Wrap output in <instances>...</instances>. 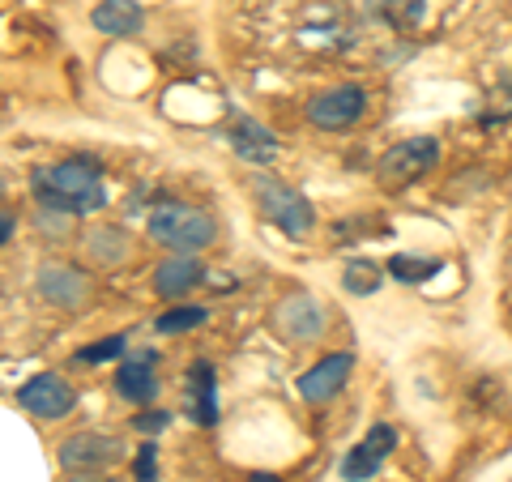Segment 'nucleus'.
<instances>
[{
  "label": "nucleus",
  "mask_w": 512,
  "mask_h": 482,
  "mask_svg": "<svg viewBox=\"0 0 512 482\" xmlns=\"http://www.w3.org/2000/svg\"><path fill=\"white\" fill-rule=\"evenodd\" d=\"M90 22H94V30H103V35L124 39V35H137L146 13H141V5H133V0H103V5L90 13Z\"/></svg>",
  "instance_id": "12"
},
{
  "label": "nucleus",
  "mask_w": 512,
  "mask_h": 482,
  "mask_svg": "<svg viewBox=\"0 0 512 482\" xmlns=\"http://www.w3.org/2000/svg\"><path fill=\"white\" fill-rule=\"evenodd\" d=\"M201 278H205V269L192 261V256H171V261H163V265L154 269V291L163 295V299H180V295H188Z\"/></svg>",
  "instance_id": "11"
},
{
  "label": "nucleus",
  "mask_w": 512,
  "mask_h": 482,
  "mask_svg": "<svg viewBox=\"0 0 512 482\" xmlns=\"http://www.w3.org/2000/svg\"><path fill=\"white\" fill-rule=\"evenodd\" d=\"M248 482H282V478H274V474H252Z\"/></svg>",
  "instance_id": "26"
},
{
  "label": "nucleus",
  "mask_w": 512,
  "mask_h": 482,
  "mask_svg": "<svg viewBox=\"0 0 512 482\" xmlns=\"http://www.w3.org/2000/svg\"><path fill=\"white\" fill-rule=\"evenodd\" d=\"M124 337H103V342L99 346H90V350H82V355H77V359H82V363H103V359H120L124 355Z\"/></svg>",
  "instance_id": "21"
},
{
  "label": "nucleus",
  "mask_w": 512,
  "mask_h": 482,
  "mask_svg": "<svg viewBox=\"0 0 512 482\" xmlns=\"http://www.w3.org/2000/svg\"><path fill=\"white\" fill-rule=\"evenodd\" d=\"M43 295H52L56 303H73L86 295V278H77L69 269H43Z\"/></svg>",
  "instance_id": "17"
},
{
  "label": "nucleus",
  "mask_w": 512,
  "mask_h": 482,
  "mask_svg": "<svg viewBox=\"0 0 512 482\" xmlns=\"http://www.w3.org/2000/svg\"><path fill=\"white\" fill-rule=\"evenodd\" d=\"M350 372H355V355H325L316 367H308V372L299 376V397L303 401H312V406H320V401H329V397H338L346 389V380Z\"/></svg>",
  "instance_id": "9"
},
{
  "label": "nucleus",
  "mask_w": 512,
  "mask_h": 482,
  "mask_svg": "<svg viewBox=\"0 0 512 482\" xmlns=\"http://www.w3.org/2000/svg\"><path fill=\"white\" fill-rule=\"evenodd\" d=\"M171 423V414H163V410H154V414H141V419H137V427L141 431H163Z\"/></svg>",
  "instance_id": "23"
},
{
  "label": "nucleus",
  "mask_w": 512,
  "mask_h": 482,
  "mask_svg": "<svg viewBox=\"0 0 512 482\" xmlns=\"http://www.w3.org/2000/svg\"><path fill=\"white\" fill-rule=\"evenodd\" d=\"M397 448V431L389 423H376L367 436L350 448L346 461H342V478L346 482H367V478H376L380 474V465L389 461V453Z\"/></svg>",
  "instance_id": "7"
},
{
  "label": "nucleus",
  "mask_w": 512,
  "mask_h": 482,
  "mask_svg": "<svg viewBox=\"0 0 512 482\" xmlns=\"http://www.w3.org/2000/svg\"><path fill=\"white\" fill-rule=\"evenodd\" d=\"M116 393L124 401H133V406H141V401H150L158 393V380H154V359L150 355H141L133 363H124L120 367V376H116Z\"/></svg>",
  "instance_id": "14"
},
{
  "label": "nucleus",
  "mask_w": 512,
  "mask_h": 482,
  "mask_svg": "<svg viewBox=\"0 0 512 482\" xmlns=\"http://www.w3.org/2000/svg\"><path fill=\"white\" fill-rule=\"evenodd\" d=\"M278 329L286 337H299V342H312L325 329V308L312 299V295H295L291 303H282L278 308Z\"/></svg>",
  "instance_id": "10"
},
{
  "label": "nucleus",
  "mask_w": 512,
  "mask_h": 482,
  "mask_svg": "<svg viewBox=\"0 0 512 482\" xmlns=\"http://www.w3.org/2000/svg\"><path fill=\"white\" fill-rule=\"evenodd\" d=\"M380 13L393 30H414L427 13V0H380Z\"/></svg>",
  "instance_id": "18"
},
{
  "label": "nucleus",
  "mask_w": 512,
  "mask_h": 482,
  "mask_svg": "<svg viewBox=\"0 0 512 482\" xmlns=\"http://www.w3.org/2000/svg\"><path fill=\"white\" fill-rule=\"evenodd\" d=\"M436 163H440V141L436 137H410V141H397L393 150H384L376 175H380L384 188H406V184H419Z\"/></svg>",
  "instance_id": "3"
},
{
  "label": "nucleus",
  "mask_w": 512,
  "mask_h": 482,
  "mask_svg": "<svg viewBox=\"0 0 512 482\" xmlns=\"http://www.w3.org/2000/svg\"><path fill=\"white\" fill-rule=\"evenodd\" d=\"M231 141H235V154L248 158V163H269V158L278 154L274 133H269V128H261L256 120H235Z\"/></svg>",
  "instance_id": "13"
},
{
  "label": "nucleus",
  "mask_w": 512,
  "mask_h": 482,
  "mask_svg": "<svg viewBox=\"0 0 512 482\" xmlns=\"http://www.w3.org/2000/svg\"><path fill=\"white\" fill-rule=\"evenodd\" d=\"M69 482H111V478H94V474H73Z\"/></svg>",
  "instance_id": "25"
},
{
  "label": "nucleus",
  "mask_w": 512,
  "mask_h": 482,
  "mask_svg": "<svg viewBox=\"0 0 512 482\" xmlns=\"http://www.w3.org/2000/svg\"><path fill=\"white\" fill-rule=\"evenodd\" d=\"M13 227H18V218H13L9 210H0V244H9L13 239Z\"/></svg>",
  "instance_id": "24"
},
{
  "label": "nucleus",
  "mask_w": 512,
  "mask_h": 482,
  "mask_svg": "<svg viewBox=\"0 0 512 482\" xmlns=\"http://www.w3.org/2000/svg\"><path fill=\"white\" fill-rule=\"evenodd\" d=\"M18 401H22L26 414H35V419H64V414H73L77 393L60 376H35L18 389Z\"/></svg>",
  "instance_id": "8"
},
{
  "label": "nucleus",
  "mask_w": 512,
  "mask_h": 482,
  "mask_svg": "<svg viewBox=\"0 0 512 482\" xmlns=\"http://www.w3.org/2000/svg\"><path fill=\"white\" fill-rule=\"evenodd\" d=\"M150 235L158 239V244H167L180 256H188V252H201V248L214 244L218 222L205 210H197V205L167 201V205H158V210L150 214Z\"/></svg>",
  "instance_id": "2"
},
{
  "label": "nucleus",
  "mask_w": 512,
  "mask_h": 482,
  "mask_svg": "<svg viewBox=\"0 0 512 482\" xmlns=\"http://www.w3.org/2000/svg\"><path fill=\"white\" fill-rule=\"evenodd\" d=\"M154 474H158V453H154V444H141L137 461H133V478L137 482H154Z\"/></svg>",
  "instance_id": "22"
},
{
  "label": "nucleus",
  "mask_w": 512,
  "mask_h": 482,
  "mask_svg": "<svg viewBox=\"0 0 512 482\" xmlns=\"http://www.w3.org/2000/svg\"><path fill=\"white\" fill-rule=\"evenodd\" d=\"M431 273H440V261H436V256H410V252H397L393 261H389V278L406 282V286L427 282Z\"/></svg>",
  "instance_id": "16"
},
{
  "label": "nucleus",
  "mask_w": 512,
  "mask_h": 482,
  "mask_svg": "<svg viewBox=\"0 0 512 482\" xmlns=\"http://www.w3.org/2000/svg\"><path fill=\"white\" fill-rule=\"evenodd\" d=\"M363 116H367V90L363 86H333L308 103V120L316 128H325V133L355 128Z\"/></svg>",
  "instance_id": "5"
},
{
  "label": "nucleus",
  "mask_w": 512,
  "mask_h": 482,
  "mask_svg": "<svg viewBox=\"0 0 512 482\" xmlns=\"http://www.w3.org/2000/svg\"><path fill=\"white\" fill-rule=\"evenodd\" d=\"M205 316H210L205 308H175V312H167V316H158V333H184V329H197Z\"/></svg>",
  "instance_id": "20"
},
{
  "label": "nucleus",
  "mask_w": 512,
  "mask_h": 482,
  "mask_svg": "<svg viewBox=\"0 0 512 482\" xmlns=\"http://www.w3.org/2000/svg\"><path fill=\"white\" fill-rule=\"evenodd\" d=\"M188 389H192V406H188V414L197 419L201 427H210V423H218V401H214V367L210 363H197L192 367V380H188Z\"/></svg>",
  "instance_id": "15"
},
{
  "label": "nucleus",
  "mask_w": 512,
  "mask_h": 482,
  "mask_svg": "<svg viewBox=\"0 0 512 482\" xmlns=\"http://www.w3.org/2000/svg\"><path fill=\"white\" fill-rule=\"evenodd\" d=\"M35 192L43 205H56L64 214H86V210H99L103 205V184H99V171L90 163H56V167H43L35 171Z\"/></svg>",
  "instance_id": "1"
},
{
  "label": "nucleus",
  "mask_w": 512,
  "mask_h": 482,
  "mask_svg": "<svg viewBox=\"0 0 512 482\" xmlns=\"http://www.w3.org/2000/svg\"><path fill=\"white\" fill-rule=\"evenodd\" d=\"M120 461V440L103 436V431H77L60 444V465L73 474H90V470H107Z\"/></svg>",
  "instance_id": "6"
},
{
  "label": "nucleus",
  "mask_w": 512,
  "mask_h": 482,
  "mask_svg": "<svg viewBox=\"0 0 512 482\" xmlns=\"http://www.w3.org/2000/svg\"><path fill=\"white\" fill-rule=\"evenodd\" d=\"M256 197H261V210H265V218L274 222L278 231L299 239V235H308L316 227V210L299 197L295 188H286L278 180H261V184H256Z\"/></svg>",
  "instance_id": "4"
},
{
  "label": "nucleus",
  "mask_w": 512,
  "mask_h": 482,
  "mask_svg": "<svg viewBox=\"0 0 512 482\" xmlns=\"http://www.w3.org/2000/svg\"><path fill=\"white\" fill-rule=\"evenodd\" d=\"M380 269L372 265V261H350L346 269H342V286L350 295H376L380 291Z\"/></svg>",
  "instance_id": "19"
}]
</instances>
